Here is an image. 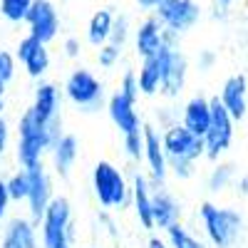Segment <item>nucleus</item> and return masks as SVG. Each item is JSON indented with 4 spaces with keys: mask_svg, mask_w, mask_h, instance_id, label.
<instances>
[{
    "mask_svg": "<svg viewBox=\"0 0 248 248\" xmlns=\"http://www.w3.org/2000/svg\"><path fill=\"white\" fill-rule=\"evenodd\" d=\"M159 137L164 154H167L169 174H174L176 179H191L196 174V161L203 159V139L191 134L179 122L167 124L164 132H159Z\"/></svg>",
    "mask_w": 248,
    "mask_h": 248,
    "instance_id": "f257e3e1",
    "label": "nucleus"
},
{
    "mask_svg": "<svg viewBox=\"0 0 248 248\" xmlns=\"http://www.w3.org/2000/svg\"><path fill=\"white\" fill-rule=\"evenodd\" d=\"M60 134H62V127H45L28 107L23 117L17 119V147H15L17 167L28 169V167L40 164Z\"/></svg>",
    "mask_w": 248,
    "mask_h": 248,
    "instance_id": "f03ea898",
    "label": "nucleus"
},
{
    "mask_svg": "<svg viewBox=\"0 0 248 248\" xmlns=\"http://www.w3.org/2000/svg\"><path fill=\"white\" fill-rule=\"evenodd\" d=\"M199 218H201L206 241L211 243V248H236V243L243 238L246 218L241 209L216 206L211 201H203L199 206Z\"/></svg>",
    "mask_w": 248,
    "mask_h": 248,
    "instance_id": "7ed1b4c3",
    "label": "nucleus"
},
{
    "mask_svg": "<svg viewBox=\"0 0 248 248\" xmlns=\"http://www.w3.org/2000/svg\"><path fill=\"white\" fill-rule=\"evenodd\" d=\"M40 243L43 248H72L75 226H72V201L67 196H52L40 216Z\"/></svg>",
    "mask_w": 248,
    "mask_h": 248,
    "instance_id": "20e7f679",
    "label": "nucleus"
},
{
    "mask_svg": "<svg viewBox=\"0 0 248 248\" xmlns=\"http://www.w3.org/2000/svg\"><path fill=\"white\" fill-rule=\"evenodd\" d=\"M92 191L102 209L122 211L129 206V179L112 161L102 159L92 167Z\"/></svg>",
    "mask_w": 248,
    "mask_h": 248,
    "instance_id": "39448f33",
    "label": "nucleus"
},
{
    "mask_svg": "<svg viewBox=\"0 0 248 248\" xmlns=\"http://www.w3.org/2000/svg\"><path fill=\"white\" fill-rule=\"evenodd\" d=\"M62 97H67L82 112H97L105 105V85L87 67H75L62 87Z\"/></svg>",
    "mask_w": 248,
    "mask_h": 248,
    "instance_id": "423d86ee",
    "label": "nucleus"
},
{
    "mask_svg": "<svg viewBox=\"0 0 248 248\" xmlns=\"http://www.w3.org/2000/svg\"><path fill=\"white\" fill-rule=\"evenodd\" d=\"M211 105V119H209V129L203 132V159L218 161L226 152L231 149L233 137H236V122L229 117V112L223 109L218 97L209 99Z\"/></svg>",
    "mask_w": 248,
    "mask_h": 248,
    "instance_id": "0eeeda50",
    "label": "nucleus"
},
{
    "mask_svg": "<svg viewBox=\"0 0 248 248\" xmlns=\"http://www.w3.org/2000/svg\"><path fill=\"white\" fill-rule=\"evenodd\" d=\"M156 60L161 67L159 94H164L167 99L179 97L186 87V79H189V60H186L179 45H161L156 52Z\"/></svg>",
    "mask_w": 248,
    "mask_h": 248,
    "instance_id": "6e6552de",
    "label": "nucleus"
},
{
    "mask_svg": "<svg viewBox=\"0 0 248 248\" xmlns=\"http://www.w3.org/2000/svg\"><path fill=\"white\" fill-rule=\"evenodd\" d=\"M152 15L161 23L164 30H169V32L181 37L184 32H189L199 25L203 10L196 0H161V3L152 10Z\"/></svg>",
    "mask_w": 248,
    "mask_h": 248,
    "instance_id": "1a4fd4ad",
    "label": "nucleus"
},
{
    "mask_svg": "<svg viewBox=\"0 0 248 248\" xmlns=\"http://www.w3.org/2000/svg\"><path fill=\"white\" fill-rule=\"evenodd\" d=\"M23 23L28 25V35L40 40V43L50 45L52 40L60 35V10L52 0H32V5L25 15Z\"/></svg>",
    "mask_w": 248,
    "mask_h": 248,
    "instance_id": "9d476101",
    "label": "nucleus"
},
{
    "mask_svg": "<svg viewBox=\"0 0 248 248\" xmlns=\"http://www.w3.org/2000/svg\"><path fill=\"white\" fill-rule=\"evenodd\" d=\"M141 139H144V152H141V161L149 169V184L154 186H164L169 176V164H167V154L161 147V137L159 129L152 124H141Z\"/></svg>",
    "mask_w": 248,
    "mask_h": 248,
    "instance_id": "9b49d317",
    "label": "nucleus"
},
{
    "mask_svg": "<svg viewBox=\"0 0 248 248\" xmlns=\"http://www.w3.org/2000/svg\"><path fill=\"white\" fill-rule=\"evenodd\" d=\"M25 171H28V196H25V203H28L30 218L37 223L40 216H43V211H45V206L55 196V191H52V176L45 169L43 161L35 164V167H28Z\"/></svg>",
    "mask_w": 248,
    "mask_h": 248,
    "instance_id": "f8f14e48",
    "label": "nucleus"
},
{
    "mask_svg": "<svg viewBox=\"0 0 248 248\" xmlns=\"http://www.w3.org/2000/svg\"><path fill=\"white\" fill-rule=\"evenodd\" d=\"M30 109L45 127H62V114H60V109H62V90L55 85V82L37 79Z\"/></svg>",
    "mask_w": 248,
    "mask_h": 248,
    "instance_id": "ddd939ff",
    "label": "nucleus"
},
{
    "mask_svg": "<svg viewBox=\"0 0 248 248\" xmlns=\"http://www.w3.org/2000/svg\"><path fill=\"white\" fill-rule=\"evenodd\" d=\"M13 55H15V60L20 62V65H23L28 77H32V79H43L47 75V70H50V62H52L47 45L35 40V37H30V35H25L23 40H20Z\"/></svg>",
    "mask_w": 248,
    "mask_h": 248,
    "instance_id": "4468645a",
    "label": "nucleus"
},
{
    "mask_svg": "<svg viewBox=\"0 0 248 248\" xmlns=\"http://www.w3.org/2000/svg\"><path fill=\"white\" fill-rule=\"evenodd\" d=\"M216 97L236 124H241L246 119V114H248V79L243 72L231 75L226 79Z\"/></svg>",
    "mask_w": 248,
    "mask_h": 248,
    "instance_id": "2eb2a0df",
    "label": "nucleus"
},
{
    "mask_svg": "<svg viewBox=\"0 0 248 248\" xmlns=\"http://www.w3.org/2000/svg\"><path fill=\"white\" fill-rule=\"evenodd\" d=\"M0 248H40L37 223L25 216L10 218L0 236Z\"/></svg>",
    "mask_w": 248,
    "mask_h": 248,
    "instance_id": "dca6fc26",
    "label": "nucleus"
},
{
    "mask_svg": "<svg viewBox=\"0 0 248 248\" xmlns=\"http://www.w3.org/2000/svg\"><path fill=\"white\" fill-rule=\"evenodd\" d=\"M132 43L137 57H152L164 45V28L154 15H147L137 28H132Z\"/></svg>",
    "mask_w": 248,
    "mask_h": 248,
    "instance_id": "f3484780",
    "label": "nucleus"
},
{
    "mask_svg": "<svg viewBox=\"0 0 248 248\" xmlns=\"http://www.w3.org/2000/svg\"><path fill=\"white\" fill-rule=\"evenodd\" d=\"M107 114L112 119V124L122 132V134H129V132H139L141 129V117L137 112V102L127 99L124 94L114 92L109 99H107Z\"/></svg>",
    "mask_w": 248,
    "mask_h": 248,
    "instance_id": "a211bd4d",
    "label": "nucleus"
},
{
    "mask_svg": "<svg viewBox=\"0 0 248 248\" xmlns=\"http://www.w3.org/2000/svg\"><path fill=\"white\" fill-rule=\"evenodd\" d=\"M176 221H181V203L164 186L152 189V226L159 231H167Z\"/></svg>",
    "mask_w": 248,
    "mask_h": 248,
    "instance_id": "6ab92c4d",
    "label": "nucleus"
},
{
    "mask_svg": "<svg viewBox=\"0 0 248 248\" xmlns=\"http://www.w3.org/2000/svg\"><path fill=\"white\" fill-rule=\"evenodd\" d=\"M50 156H52V169L57 176L62 179H67L72 167H75V161L79 156V141L75 134H60L55 141H52V147H50Z\"/></svg>",
    "mask_w": 248,
    "mask_h": 248,
    "instance_id": "aec40b11",
    "label": "nucleus"
},
{
    "mask_svg": "<svg viewBox=\"0 0 248 248\" xmlns=\"http://www.w3.org/2000/svg\"><path fill=\"white\" fill-rule=\"evenodd\" d=\"M152 189L154 186L144 174H134L129 181V203L134 206L137 218L144 229H154L152 226Z\"/></svg>",
    "mask_w": 248,
    "mask_h": 248,
    "instance_id": "412c9836",
    "label": "nucleus"
},
{
    "mask_svg": "<svg viewBox=\"0 0 248 248\" xmlns=\"http://www.w3.org/2000/svg\"><path fill=\"white\" fill-rule=\"evenodd\" d=\"M209 119H211V105H209V97H191L186 105L181 107V127H186L191 134L203 137V132L209 129Z\"/></svg>",
    "mask_w": 248,
    "mask_h": 248,
    "instance_id": "4be33fe9",
    "label": "nucleus"
},
{
    "mask_svg": "<svg viewBox=\"0 0 248 248\" xmlns=\"http://www.w3.org/2000/svg\"><path fill=\"white\" fill-rule=\"evenodd\" d=\"M137 75V85H139V94L144 97H154L159 94V85H161V67L156 55L152 57H141V65L134 72Z\"/></svg>",
    "mask_w": 248,
    "mask_h": 248,
    "instance_id": "5701e85b",
    "label": "nucleus"
},
{
    "mask_svg": "<svg viewBox=\"0 0 248 248\" xmlns=\"http://www.w3.org/2000/svg\"><path fill=\"white\" fill-rule=\"evenodd\" d=\"M112 20H114V10L112 8H99L97 13H92L90 23H87V43L92 47H102L109 40Z\"/></svg>",
    "mask_w": 248,
    "mask_h": 248,
    "instance_id": "b1692460",
    "label": "nucleus"
},
{
    "mask_svg": "<svg viewBox=\"0 0 248 248\" xmlns=\"http://www.w3.org/2000/svg\"><path fill=\"white\" fill-rule=\"evenodd\" d=\"M238 176V164L236 161H214V169L206 179V189L211 194H221L233 184V179Z\"/></svg>",
    "mask_w": 248,
    "mask_h": 248,
    "instance_id": "393cba45",
    "label": "nucleus"
},
{
    "mask_svg": "<svg viewBox=\"0 0 248 248\" xmlns=\"http://www.w3.org/2000/svg\"><path fill=\"white\" fill-rule=\"evenodd\" d=\"M164 233H167V241L171 248H206V243H201L196 236H191L189 229H184L181 221L171 223Z\"/></svg>",
    "mask_w": 248,
    "mask_h": 248,
    "instance_id": "a878e982",
    "label": "nucleus"
},
{
    "mask_svg": "<svg viewBox=\"0 0 248 248\" xmlns=\"http://www.w3.org/2000/svg\"><path fill=\"white\" fill-rule=\"evenodd\" d=\"M32 0H0V17L13 25H20L25 20Z\"/></svg>",
    "mask_w": 248,
    "mask_h": 248,
    "instance_id": "bb28decb",
    "label": "nucleus"
},
{
    "mask_svg": "<svg viewBox=\"0 0 248 248\" xmlns=\"http://www.w3.org/2000/svg\"><path fill=\"white\" fill-rule=\"evenodd\" d=\"M129 37H132V20L127 15H114L107 43H112V45H117V47L124 50V45L129 43Z\"/></svg>",
    "mask_w": 248,
    "mask_h": 248,
    "instance_id": "cd10ccee",
    "label": "nucleus"
},
{
    "mask_svg": "<svg viewBox=\"0 0 248 248\" xmlns=\"http://www.w3.org/2000/svg\"><path fill=\"white\" fill-rule=\"evenodd\" d=\"M5 191H8L10 201H15V203L25 201V196H28V171L17 169L15 174H10L5 179Z\"/></svg>",
    "mask_w": 248,
    "mask_h": 248,
    "instance_id": "c85d7f7f",
    "label": "nucleus"
},
{
    "mask_svg": "<svg viewBox=\"0 0 248 248\" xmlns=\"http://www.w3.org/2000/svg\"><path fill=\"white\" fill-rule=\"evenodd\" d=\"M124 141H122V147H124V154H127L132 161H141V152H144V139H141V129L139 132H129V134H122Z\"/></svg>",
    "mask_w": 248,
    "mask_h": 248,
    "instance_id": "c756f323",
    "label": "nucleus"
},
{
    "mask_svg": "<svg viewBox=\"0 0 248 248\" xmlns=\"http://www.w3.org/2000/svg\"><path fill=\"white\" fill-rule=\"evenodd\" d=\"M119 60H122V47H117L112 43H105L102 47H97V62H99V67L112 70L114 65H119Z\"/></svg>",
    "mask_w": 248,
    "mask_h": 248,
    "instance_id": "7c9ffc66",
    "label": "nucleus"
},
{
    "mask_svg": "<svg viewBox=\"0 0 248 248\" xmlns=\"http://www.w3.org/2000/svg\"><path fill=\"white\" fill-rule=\"evenodd\" d=\"M119 94H124L127 99H132V102H139V85H137V75H134V70H127L122 75V79H119V90H117Z\"/></svg>",
    "mask_w": 248,
    "mask_h": 248,
    "instance_id": "2f4dec72",
    "label": "nucleus"
},
{
    "mask_svg": "<svg viewBox=\"0 0 248 248\" xmlns=\"http://www.w3.org/2000/svg\"><path fill=\"white\" fill-rule=\"evenodd\" d=\"M15 72H17L15 55L10 50H0V82H5V85H8V82H13Z\"/></svg>",
    "mask_w": 248,
    "mask_h": 248,
    "instance_id": "473e14b6",
    "label": "nucleus"
},
{
    "mask_svg": "<svg viewBox=\"0 0 248 248\" xmlns=\"http://www.w3.org/2000/svg\"><path fill=\"white\" fill-rule=\"evenodd\" d=\"M62 55L70 57V60H77V57L82 55V43H79V37H75V35L65 37V43H62Z\"/></svg>",
    "mask_w": 248,
    "mask_h": 248,
    "instance_id": "72a5a7b5",
    "label": "nucleus"
},
{
    "mask_svg": "<svg viewBox=\"0 0 248 248\" xmlns=\"http://www.w3.org/2000/svg\"><path fill=\"white\" fill-rule=\"evenodd\" d=\"M196 62H199V70H201V72H211V70L216 67V62H218V55H216L214 50H201Z\"/></svg>",
    "mask_w": 248,
    "mask_h": 248,
    "instance_id": "f704fd0d",
    "label": "nucleus"
},
{
    "mask_svg": "<svg viewBox=\"0 0 248 248\" xmlns=\"http://www.w3.org/2000/svg\"><path fill=\"white\" fill-rule=\"evenodd\" d=\"M10 196L5 191V179H0V223H3L8 218V209H10Z\"/></svg>",
    "mask_w": 248,
    "mask_h": 248,
    "instance_id": "c9c22d12",
    "label": "nucleus"
},
{
    "mask_svg": "<svg viewBox=\"0 0 248 248\" xmlns=\"http://www.w3.org/2000/svg\"><path fill=\"white\" fill-rule=\"evenodd\" d=\"M8 144H10V124L3 114H0V154H5Z\"/></svg>",
    "mask_w": 248,
    "mask_h": 248,
    "instance_id": "e433bc0d",
    "label": "nucleus"
},
{
    "mask_svg": "<svg viewBox=\"0 0 248 248\" xmlns=\"http://www.w3.org/2000/svg\"><path fill=\"white\" fill-rule=\"evenodd\" d=\"M231 186H233V191H236V194H238L241 199H246V194H248V176H246V174L236 176Z\"/></svg>",
    "mask_w": 248,
    "mask_h": 248,
    "instance_id": "4c0bfd02",
    "label": "nucleus"
},
{
    "mask_svg": "<svg viewBox=\"0 0 248 248\" xmlns=\"http://www.w3.org/2000/svg\"><path fill=\"white\" fill-rule=\"evenodd\" d=\"M147 248H171L167 236H159V233H152L149 241H147Z\"/></svg>",
    "mask_w": 248,
    "mask_h": 248,
    "instance_id": "58836bf2",
    "label": "nucleus"
},
{
    "mask_svg": "<svg viewBox=\"0 0 248 248\" xmlns=\"http://www.w3.org/2000/svg\"><path fill=\"white\" fill-rule=\"evenodd\" d=\"M159 3H161V0H137V5H139L141 10H149V13H152Z\"/></svg>",
    "mask_w": 248,
    "mask_h": 248,
    "instance_id": "ea45409f",
    "label": "nucleus"
},
{
    "mask_svg": "<svg viewBox=\"0 0 248 248\" xmlns=\"http://www.w3.org/2000/svg\"><path fill=\"white\" fill-rule=\"evenodd\" d=\"M5 82H0V114H3V109H5Z\"/></svg>",
    "mask_w": 248,
    "mask_h": 248,
    "instance_id": "a19ab883",
    "label": "nucleus"
},
{
    "mask_svg": "<svg viewBox=\"0 0 248 248\" xmlns=\"http://www.w3.org/2000/svg\"><path fill=\"white\" fill-rule=\"evenodd\" d=\"M216 3H218L221 8H229V5H233V3H236V0H216Z\"/></svg>",
    "mask_w": 248,
    "mask_h": 248,
    "instance_id": "79ce46f5",
    "label": "nucleus"
}]
</instances>
